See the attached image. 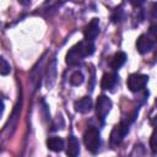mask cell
I'll return each instance as SVG.
<instances>
[{"instance_id": "cell-1", "label": "cell", "mask_w": 157, "mask_h": 157, "mask_svg": "<svg viewBox=\"0 0 157 157\" xmlns=\"http://www.w3.org/2000/svg\"><path fill=\"white\" fill-rule=\"evenodd\" d=\"M83 142L86 148L91 153L96 155L101 147V135L98 129H96L94 126H88L83 132Z\"/></svg>"}, {"instance_id": "cell-2", "label": "cell", "mask_w": 157, "mask_h": 157, "mask_svg": "<svg viewBox=\"0 0 157 157\" xmlns=\"http://www.w3.org/2000/svg\"><path fill=\"white\" fill-rule=\"evenodd\" d=\"M128 131H129V123H128V121H124V120H123V121L118 123V124L113 128V130H112V132H110V137H109L110 145H112L113 147L120 145L121 141H123V139H124L125 135L128 134Z\"/></svg>"}, {"instance_id": "cell-3", "label": "cell", "mask_w": 157, "mask_h": 157, "mask_svg": "<svg viewBox=\"0 0 157 157\" xmlns=\"http://www.w3.org/2000/svg\"><path fill=\"white\" fill-rule=\"evenodd\" d=\"M148 81V76L144 75V74H131L128 80H126V85L128 88L131 92H139L142 88H145L146 83Z\"/></svg>"}, {"instance_id": "cell-4", "label": "cell", "mask_w": 157, "mask_h": 157, "mask_svg": "<svg viewBox=\"0 0 157 157\" xmlns=\"http://www.w3.org/2000/svg\"><path fill=\"white\" fill-rule=\"evenodd\" d=\"M110 108H112V101H110V98L108 96L101 94L97 98V102H96V114H97V117H98V119L101 121H104V119L108 115Z\"/></svg>"}, {"instance_id": "cell-5", "label": "cell", "mask_w": 157, "mask_h": 157, "mask_svg": "<svg viewBox=\"0 0 157 157\" xmlns=\"http://www.w3.org/2000/svg\"><path fill=\"white\" fill-rule=\"evenodd\" d=\"M98 33H99V21H98V18H92L90 21V23L83 29L85 40L93 42V39L98 36Z\"/></svg>"}, {"instance_id": "cell-6", "label": "cell", "mask_w": 157, "mask_h": 157, "mask_svg": "<svg viewBox=\"0 0 157 157\" xmlns=\"http://www.w3.org/2000/svg\"><path fill=\"white\" fill-rule=\"evenodd\" d=\"M153 44L155 42L152 38H150V36L141 34L136 40V49L140 54H146L153 48Z\"/></svg>"}, {"instance_id": "cell-7", "label": "cell", "mask_w": 157, "mask_h": 157, "mask_svg": "<svg viewBox=\"0 0 157 157\" xmlns=\"http://www.w3.org/2000/svg\"><path fill=\"white\" fill-rule=\"evenodd\" d=\"M55 78H56V60L55 58H53L47 67V72H45V86L48 90H52L54 83H55Z\"/></svg>"}, {"instance_id": "cell-8", "label": "cell", "mask_w": 157, "mask_h": 157, "mask_svg": "<svg viewBox=\"0 0 157 157\" xmlns=\"http://www.w3.org/2000/svg\"><path fill=\"white\" fill-rule=\"evenodd\" d=\"M85 59V56L82 55V53L80 52V49L77 48V45H74L66 54V64L70 66L77 65L80 64L82 60Z\"/></svg>"}, {"instance_id": "cell-9", "label": "cell", "mask_w": 157, "mask_h": 157, "mask_svg": "<svg viewBox=\"0 0 157 157\" xmlns=\"http://www.w3.org/2000/svg\"><path fill=\"white\" fill-rule=\"evenodd\" d=\"M118 83V75L114 72H107L103 75L102 80H101V87L103 90H113Z\"/></svg>"}, {"instance_id": "cell-10", "label": "cell", "mask_w": 157, "mask_h": 157, "mask_svg": "<svg viewBox=\"0 0 157 157\" xmlns=\"http://www.w3.org/2000/svg\"><path fill=\"white\" fill-rule=\"evenodd\" d=\"M92 107H93V103H92L91 97H82V98H80L78 101H76L74 103L75 110L78 112V113H82V114L88 113L92 109Z\"/></svg>"}, {"instance_id": "cell-11", "label": "cell", "mask_w": 157, "mask_h": 157, "mask_svg": "<svg viewBox=\"0 0 157 157\" xmlns=\"http://www.w3.org/2000/svg\"><path fill=\"white\" fill-rule=\"evenodd\" d=\"M78 153H80V142L74 135H70L66 145V155L67 157H77Z\"/></svg>"}, {"instance_id": "cell-12", "label": "cell", "mask_w": 157, "mask_h": 157, "mask_svg": "<svg viewBox=\"0 0 157 157\" xmlns=\"http://www.w3.org/2000/svg\"><path fill=\"white\" fill-rule=\"evenodd\" d=\"M126 59H128V56H126V54L124 52H118L112 56V59L109 61V65H110V67L113 70H118L125 64Z\"/></svg>"}, {"instance_id": "cell-13", "label": "cell", "mask_w": 157, "mask_h": 157, "mask_svg": "<svg viewBox=\"0 0 157 157\" xmlns=\"http://www.w3.org/2000/svg\"><path fill=\"white\" fill-rule=\"evenodd\" d=\"M47 146L53 152H60L64 150V140L59 136H50L47 140Z\"/></svg>"}, {"instance_id": "cell-14", "label": "cell", "mask_w": 157, "mask_h": 157, "mask_svg": "<svg viewBox=\"0 0 157 157\" xmlns=\"http://www.w3.org/2000/svg\"><path fill=\"white\" fill-rule=\"evenodd\" d=\"M77 48L80 49V52L82 53V55L86 58V56H90L94 53V44L93 42H90V40H81L80 43L76 44Z\"/></svg>"}, {"instance_id": "cell-15", "label": "cell", "mask_w": 157, "mask_h": 157, "mask_svg": "<svg viewBox=\"0 0 157 157\" xmlns=\"http://www.w3.org/2000/svg\"><path fill=\"white\" fill-rule=\"evenodd\" d=\"M83 80H85V77H83L82 72L78 71V70L74 71V72L71 74V76H70V83L74 85V86H80V85H82Z\"/></svg>"}, {"instance_id": "cell-16", "label": "cell", "mask_w": 157, "mask_h": 157, "mask_svg": "<svg viewBox=\"0 0 157 157\" xmlns=\"http://www.w3.org/2000/svg\"><path fill=\"white\" fill-rule=\"evenodd\" d=\"M10 72H11V66H10V64H9L4 58L0 56V75L6 76V75H9Z\"/></svg>"}, {"instance_id": "cell-17", "label": "cell", "mask_w": 157, "mask_h": 157, "mask_svg": "<svg viewBox=\"0 0 157 157\" xmlns=\"http://www.w3.org/2000/svg\"><path fill=\"white\" fill-rule=\"evenodd\" d=\"M150 145H151V150L153 153H156V130H153L152 135H151V139H150Z\"/></svg>"}, {"instance_id": "cell-18", "label": "cell", "mask_w": 157, "mask_h": 157, "mask_svg": "<svg viewBox=\"0 0 157 157\" xmlns=\"http://www.w3.org/2000/svg\"><path fill=\"white\" fill-rule=\"evenodd\" d=\"M2 113H4V102L0 99V118H1Z\"/></svg>"}]
</instances>
